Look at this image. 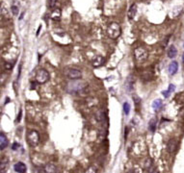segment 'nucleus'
<instances>
[{
    "label": "nucleus",
    "mask_w": 184,
    "mask_h": 173,
    "mask_svg": "<svg viewBox=\"0 0 184 173\" xmlns=\"http://www.w3.org/2000/svg\"><path fill=\"white\" fill-rule=\"evenodd\" d=\"M136 14H137V5L136 4H132L128 10V14H127V17L128 20H132L134 17H135Z\"/></svg>",
    "instance_id": "obj_12"
},
{
    "label": "nucleus",
    "mask_w": 184,
    "mask_h": 173,
    "mask_svg": "<svg viewBox=\"0 0 184 173\" xmlns=\"http://www.w3.org/2000/svg\"><path fill=\"white\" fill-rule=\"evenodd\" d=\"M149 131H151V132H152V133L155 131V128H156V119L155 118L151 119V121H149Z\"/></svg>",
    "instance_id": "obj_19"
},
{
    "label": "nucleus",
    "mask_w": 184,
    "mask_h": 173,
    "mask_svg": "<svg viewBox=\"0 0 184 173\" xmlns=\"http://www.w3.org/2000/svg\"><path fill=\"white\" fill-rule=\"evenodd\" d=\"M178 148V141L175 138H171V140L168 141L167 144V150L170 152V153H175L177 151V149Z\"/></svg>",
    "instance_id": "obj_7"
},
{
    "label": "nucleus",
    "mask_w": 184,
    "mask_h": 173,
    "mask_svg": "<svg viewBox=\"0 0 184 173\" xmlns=\"http://www.w3.org/2000/svg\"><path fill=\"white\" fill-rule=\"evenodd\" d=\"M182 62H183V64H184V54H183V56H182Z\"/></svg>",
    "instance_id": "obj_27"
},
{
    "label": "nucleus",
    "mask_w": 184,
    "mask_h": 173,
    "mask_svg": "<svg viewBox=\"0 0 184 173\" xmlns=\"http://www.w3.org/2000/svg\"><path fill=\"white\" fill-rule=\"evenodd\" d=\"M104 58L102 56H96L94 59L93 60V63H92V65H93L94 67H96V69H98V67H100L101 65H104Z\"/></svg>",
    "instance_id": "obj_10"
},
{
    "label": "nucleus",
    "mask_w": 184,
    "mask_h": 173,
    "mask_svg": "<svg viewBox=\"0 0 184 173\" xmlns=\"http://www.w3.org/2000/svg\"><path fill=\"white\" fill-rule=\"evenodd\" d=\"M129 173H137V172H136V170H131Z\"/></svg>",
    "instance_id": "obj_26"
},
{
    "label": "nucleus",
    "mask_w": 184,
    "mask_h": 173,
    "mask_svg": "<svg viewBox=\"0 0 184 173\" xmlns=\"http://www.w3.org/2000/svg\"><path fill=\"white\" fill-rule=\"evenodd\" d=\"M123 112H124L125 114H129V112H130V105L129 103H127V102H124L123 103Z\"/></svg>",
    "instance_id": "obj_21"
},
{
    "label": "nucleus",
    "mask_w": 184,
    "mask_h": 173,
    "mask_svg": "<svg viewBox=\"0 0 184 173\" xmlns=\"http://www.w3.org/2000/svg\"><path fill=\"white\" fill-rule=\"evenodd\" d=\"M8 145V138L6 136L4 135V133L0 134V149L4 150Z\"/></svg>",
    "instance_id": "obj_14"
},
{
    "label": "nucleus",
    "mask_w": 184,
    "mask_h": 173,
    "mask_svg": "<svg viewBox=\"0 0 184 173\" xmlns=\"http://www.w3.org/2000/svg\"><path fill=\"white\" fill-rule=\"evenodd\" d=\"M134 58H135V61L138 64H143L148 60L149 51L145 47H137V48L134 49Z\"/></svg>",
    "instance_id": "obj_2"
},
{
    "label": "nucleus",
    "mask_w": 184,
    "mask_h": 173,
    "mask_svg": "<svg viewBox=\"0 0 184 173\" xmlns=\"http://www.w3.org/2000/svg\"><path fill=\"white\" fill-rule=\"evenodd\" d=\"M78 80H75L73 83H70L69 84V86H68V90L69 92L70 93H80L81 91L84 90V88L86 86H84V83H80V82H77Z\"/></svg>",
    "instance_id": "obj_6"
},
{
    "label": "nucleus",
    "mask_w": 184,
    "mask_h": 173,
    "mask_svg": "<svg viewBox=\"0 0 184 173\" xmlns=\"http://www.w3.org/2000/svg\"><path fill=\"white\" fill-rule=\"evenodd\" d=\"M14 168H15V170L17 173H24L26 171V166H25V164H23V162H17V164H15Z\"/></svg>",
    "instance_id": "obj_13"
},
{
    "label": "nucleus",
    "mask_w": 184,
    "mask_h": 173,
    "mask_svg": "<svg viewBox=\"0 0 184 173\" xmlns=\"http://www.w3.org/2000/svg\"><path fill=\"white\" fill-rule=\"evenodd\" d=\"M64 75L68 79L75 81V80H79L82 78V72L80 69H74V67H67L64 69Z\"/></svg>",
    "instance_id": "obj_3"
},
{
    "label": "nucleus",
    "mask_w": 184,
    "mask_h": 173,
    "mask_svg": "<svg viewBox=\"0 0 184 173\" xmlns=\"http://www.w3.org/2000/svg\"><path fill=\"white\" fill-rule=\"evenodd\" d=\"M43 168H44L45 173H59V168H58V166L56 164H51V162L46 164Z\"/></svg>",
    "instance_id": "obj_9"
},
{
    "label": "nucleus",
    "mask_w": 184,
    "mask_h": 173,
    "mask_svg": "<svg viewBox=\"0 0 184 173\" xmlns=\"http://www.w3.org/2000/svg\"><path fill=\"white\" fill-rule=\"evenodd\" d=\"M175 90V86L173 85V84H170L169 85V88H168V90H164L162 92V94L164 95V97H166V98H168L169 96L171 95V93L172 92H173V91Z\"/></svg>",
    "instance_id": "obj_18"
},
{
    "label": "nucleus",
    "mask_w": 184,
    "mask_h": 173,
    "mask_svg": "<svg viewBox=\"0 0 184 173\" xmlns=\"http://www.w3.org/2000/svg\"><path fill=\"white\" fill-rule=\"evenodd\" d=\"M105 117H106V114H105L104 110H98L96 112V118L98 122H103L105 120Z\"/></svg>",
    "instance_id": "obj_15"
},
{
    "label": "nucleus",
    "mask_w": 184,
    "mask_h": 173,
    "mask_svg": "<svg viewBox=\"0 0 184 173\" xmlns=\"http://www.w3.org/2000/svg\"><path fill=\"white\" fill-rule=\"evenodd\" d=\"M177 49L175 45H171L169 48H168V57L171 58V59L175 58L177 56Z\"/></svg>",
    "instance_id": "obj_16"
},
{
    "label": "nucleus",
    "mask_w": 184,
    "mask_h": 173,
    "mask_svg": "<svg viewBox=\"0 0 184 173\" xmlns=\"http://www.w3.org/2000/svg\"><path fill=\"white\" fill-rule=\"evenodd\" d=\"M15 2H17V1H15L14 3H13L12 7H11V10H12L13 15H18V12H19V7H18V5L15 4Z\"/></svg>",
    "instance_id": "obj_20"
},
{
    "label": "nucleus",
    "mask_w": 184,
    "mask_h": 173,
    "mask_svg": "<svg viewBox=\"0 0 184 173\" xmlns=\"http://www.w3.org/2000/svg\"><path fill=\"white\" fill-rule=\"evenodd\" d=\"M40 134L36 130H31L27 133V142L30 146L35 147L40 143Z\"/></svg>",
    "instance_id": "obj_4"
},
{
    "label": "nucleus",
    "mask_w": 184,
    "mask_h": 173,
    "mask_svg": "<svg viewBox=\"0 0 184 173\" xmlns=\"http://www.w3.org/2000/svg\"><path fill=\"white\" fill-rule=\"evenodd\" d=\"M178 70V63L177 62H172L168 67V71L170 75H175Z\"/></svg>",
    "instance_id": "obj_11"
},
{
    "label": "nucleus",
    "mask_w": 184,
    "mask_h": 173,
    "mask_svg": "<svg viewBox=\"0 0 184 173\" xmlns=\"http://www.w3.org/2000/svg\"><path fill=\"white\" fill-rule=\"evenodd\" d=\"M20 115H21V111L19 112V114H18V115H17V122L20 120Z\"/></svg>",
    "instance_id": "obj_25"
},
{
    "label": "nucleus",
    "mask_w": 184,
    "mask_h": 173,
    "mask_svg": "<svg viewBox=\"0 0 184 173\" xmlns=\"http://www.w3.org/2000/svg\"><path fill=\"white\" fill-rule=\"evenodd\" d=\"M163 107V101L161 99H156V100L153 101V103H152V108L154 109V111H159V110H161Z\"/></svg>",
    "instance_id": "obj_17"
},
{
    "label": "nucleus",
    "mask_w": 184,
    "mask_h": 173,
    "mask_svg": "<svg viewBox=\"0 0 184 173\" xmlns=\"http://www.w3.org/2000/svg\"><path fill=\"white\" fill-rule=\"evenodd\" d=\"M12 147H13V148H12L13 150H17V148H19V147H20V145H19V144H18V143L15 142V143L13 144V146H12Z\"/></svg>",
    "instance_id": "obj_23"
},
{
    "label": "nucleus",
    "mask_w": 184,
    "mask_h": 173,
    "mask_svg": "<svg viewBox=\"0 0 184 173\" xmlns=\"http://www.w3.org/2000/svg\"><path fill=\"white\" fill-rule=\"evenodd\" d=\"M35 79H36V82L38 84L43 85V84H45L46 82H48L49 79H50V75H49L48 71H47L46 69H40L36 73Z\"/></svg>",
    "instance_id": "obj_5"
},
{
    "label": "nucleus",
    "mask_w": 184,
    "mask_h": 173,
    "mask_svg": "<svg viewBox=\"0 0 184 173\" xmlns=\"http://www.w3.org/2000/svg\"><path fill=\"white\" fill-rule=\"evenodd\" d=\"M122 33V29H120V25L118 22H111L107 27L106 34L112 40H116L120 36Z\"/></svg>",
    "instance_id": "obj_1"
},
{
    "label": "nucleus",
    "mask_w": 184,
    "mask_h": 173,
    "mask_svg": "<svg viewBox=\"0 0 184 173\" xmlns=\"http://www.w3.org/2000/svg\"><path fill=\"white\" fill-rule=\"evenodd\" d=\"M86 173H96V169H94V167H90V168L86 171Z\"/></svg>",
    "instance_id": "obj_24"
},
{
    "label": "nucleus",
    "mask_w": 184,
    "mask_h": 173,
    "mask_svg": "<svg viewBox=\"0 0 184 173\" xmlns=\"http://www.w3.org/2000/svg\"><path fill=\"white\" fill-rule=\"evenodd\" d=\"M57 1L58 0H48V7L50 8V9H54L55 6H56L57 4Z\"/></svg>",
    "instance_id": "obj_22"
},
{
    "label": "nucleus",
    "mask_w": 184,
    "mask_h": 173,
    "mask_svg": "<svg viewBox=\"0 0 184 173\" xmlns=\"http://www.w3.org/2000/svg\"><path fill=\"white\" fill-rule=\"evenodd\" d=\"M61 15H62L61 10H60L59 8H54V9L51 10V13H50V15H49V17H50L52 20H56V21H58V20L61 19Z\"/></svg>",
    "instance_id": "obj_8"
}]
</instances>
